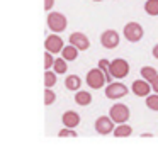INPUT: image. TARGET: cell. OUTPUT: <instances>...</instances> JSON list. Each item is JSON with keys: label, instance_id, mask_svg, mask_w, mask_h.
<instances>
[{"label": "cell", "instance_id": "obj_1", "mask_svg": "<svg viewBox=\"0 0 158 151\" xmlns=\"http://www.w3.org/2000/svg\"><path fill=\"white\" fill-rule=\"evenodd\" d=\"M85 82H87V85H89L90 88L99 90V88H102V87L107 83V78H106V75H104L102 70L97 66V68H92L89 73H87Z\"/></svg>", "mask_w": 158, "mask_h": 151}, {"label": "cell", "instance_id": "obj_2", "mask_svg": "<svg viewBox=\"0 0 158 151\" xmlns=\"http://www.w3.org/2000/svg\"><path fill=\"white\" fill-rule=\"evenodd\" d=\"M109 116L116 124H126L127 119H129V116H131V112H129V107L127 105L117 102V104H114V105L110 107Z\"/></svg>", "mask_w": 158, "mask_h": 151}, {"label": "cell", "instance_id": "obj_3", "mask_svg": "<svg viewBox=\"0 0 158 151\" xmlns=\"http://www.w3.org/2000/svg\"><path fill=\"white\" fill-rule=\"evenodd\" d=\"M66 24H68V21H66L65 14H61V12H51V14L48 15V27L51 29L55 34L65 31Z\"/></svg>", "mask_w": 158, "mask_h": 151}, {"label": "cell", "instance_id": "obj_4", "mask_svg": "<svg viewBox=\"0 0 158 151\" xmlns=\"http://www.w3.org/2000/svg\"><path fill=\"white\" fill-rule=\"evenodd\" d=\"M110 73L116 80H123L129 75V63L123 58H116L110 61Z\"/></svg>", "mask_w": 158, "mask_h": 151}, {"label": "cell", "instance_id": "obj_5", "mask_svg": "<svg viewBox=\"0 0 158 151\" xmlns=\"http://www.w3.org/2000/svg\"><path fill=\"white\" fill-rule=\"evenodd\" d=\"M94 127H95V133H99L100 136H107V134L114 133V129H116V122L110 119V116H100V117H97Z\"/></svg>", "mask_w": 158, "mask_h": 151}, {"label": "cell", "instance_id": "obj_6", "mask_svg": "<svg viewBox=\"0 0 158 151\" xmlns=\"http://www.w3.org/2000/svg\"><path fill=\"white\" fill-rule=\"evenodd\" d=\"M123 34L129 43H138V41H141L144 31H143V27H141V24H138V22H127V24L124 26Z\"/></svg>", "mask_w": 158, "mask_h": 151}, {"label": "cell", "instance_id": "obj_7", "mask_svg": "<svg viewBox=\"0 0 158 151\" xmlns=\"http://www.w3.org/2000/svg\"><path fill=\"white\" fill-rule=\"evenodd\" d=\"M129 93V88H127L124 83L121 82H112L106 87V97L107 99H112V100H117V99H123Z\"/></svg>", "mask_w": 158, "mask_h": 151}, {"label": "cell", "instance_id": "obj_8", "mask_svg": "<svg viewBox=\"0 0 158 151\" xmlns=\"http://www.w3.org/2000/svg\"><path fill=\"white\" fill-rule=\"evenodd\" d=\"M119 32L114 31V29H107V31H104L102 34H100V44L104 46L106 49H114L119 46Z\"/></svg>", "mask_w": 158, "mask_h": 151}, {"label": "cell", "instance_id": "obj_9", "mask_svg": "<svg viewBox=\"0 0 158 151\" xmlns=\"http://www.w3.org/2000/svg\"><path fill=\"white\" fill-rule=\"evenodd\" d=\"M44 48H46V51L56 55V53H61V51H63V48H65V43H63V39L60 38L58 34H55V32H53L51 36H48V38H46Z\"/></svg>", "mask_w": 158, "mask_h": 151}, {"label": "cell", "instance_id": "obj_10", "mask_svg": "<svg viewBox=\"0 0 158 151\" xmlns=\"http://www.w3.org/2000/svg\"><path fill=\"white\" fill-rule=\"evenodd\" d=\"M70 44H73L78 51H87L90 48V41L83 32H72L70 34Z\"/></svg>", "mask_w": 158, "mask_h": 151}, {"label": "cell", "instance_id": "obj_11", "mask_svg": "<svg viewBox=\"0 0 158 151\" xmlns=\"http://www.w3.org/2000/svg\"><path fill=\"white\" fill-rule=\"evenodd\" d=\"M151 83H148L146 80H134L133 85H131V90L136 97H148L150 95V88H151Z\"/></svg>", "mask_w": 158, "mask_h": 151}, {"label": "cell", "instance_id": "obj_12", "mask_svg": "<svg viewBox=\"0 0 158 151\" xmlns=\"http://www.w3.org/2000/svg\"><path fill=\"white\" fill-rule=\"evenodd\" d=\"M61 122L65 127H70V129H75L80 124V114L75 112V110H66L61 116Z\"/></svg>", "mask_w": 158, "mask_h": 151}, {"label": "cell", "instance_id": "obj_13", "mask_svg": "<svg viewBox=\"0 0 158 151\" xmlns=\"http://www.w3.org/2000/svg\"><path fill=\"white\" fill-rule=\"evenodd\" d=\"M65 87L66 90H72V92H78L80 87H82V78L78 75H68L65 80Z\"/></svg>", "mask_w": 158, "mask_h": 151}, {"label": "cell", "instance_id": "obj_14", "mask_svg": "<svg viewBox=\"0 0 158 151\" xmlns=\"http://www.w3.org/2000/svg\"><path fill=\"white\" fill-rule=\"evenodd\" d=\"M75 104L80 107L90 105V104H92V95H90L89 92H85V90H78V92L75 93Z\"/></svg>", "mask_w": 158, "mask_h": 151}, {"label": "cell", "instance_id": "obj_15", "mask_svg": "<svg viewBox=\"0 0 158 151\" xmlns=\"http://www.w3.org/2000/svg\"><path fill=\"white\" fill-rule=\"evenodd\" d=\"M112 134H114V137H129L133 134V127L129 124H117Z\"/></svg>", "mask_w": 158, "mask_h": 151}, {"label": "cell", "instance_id": "obj_16", "mask_svg": "<svg viewBox=\"0 0 158 151\" xmlns=\"http://www.w3.org/2000/svg\"><path fill=\"white\" fill-rule=\"evenodd\" d=\"M61 56L66 59V61H75V59L78 58V49H77L73 44H68V46H65V48H63Z\"/></svg>", "mask_w": 158, "mask_h": 151}, {"label": "cell", "instance_id": "obj_17", "mask_svg": "<svg viewBox=\"0 0 158 151\" xmlns=\"http://www.w3.org/2000/svg\"><path fill=\"white\" fill-rule=\"evenodd\" d=\"M97 66H99V68L104 71V75H106L107 85H109V83H112L114 82V76H112V73H110V61H109V59H100Z\"/></svg>", "mask_w": 158, "mask_h": 151}, {"label": "cell", "instance_id": "obj_18", "mask_svg": "<svg viewBox=\"0 0 158 151\" xmlns=\"http://www.w3.org/2000/svg\"><path fill=\"white\" fill-rule=\"evenodd\" d=\"M156 76H158V71L153 68V66H143V68H141V78L146 80V82L151 83Z\"/></svg>", "mask_w": 158, "mask_h": 151}, {"label": "cell", "instance_id": "obj_19", "mask_svg": "<svg viewBox=\"0 0 158 151\" xmlns=\"http://www.w3.org/2000/svg\"><path fill=\"white\" fill-rule=\"evenodd\" d=\"M66 59L63 58H56L55 59V65H53V71L56 73V75H63V73H66V68H68V65H66Z\"/></svg>", "mask_w": 158, "mask_h": 151}, {"label": "cell", "instance_id": "obj_20", "mask_svg": "<svg viewBox=\"0 0 158 151\" xmlns=\"http://www.w3.org/2000/svg\"><path fill=\"white\" fill-rule=\"evenodd\" d=\"M56 73L53 71V70H46L44 71V87L46 88H53V87L56 85Z\"/></svg>", "mask_w": 158, "mask_h": 151}, {"label": "cell", "instance_id": "obj_21", "mask_svg": "<svg viewBox=\"0 0 158 151\" xmlns=\"http://www.w3.org/2000/svg\"><path fill=\"white\" fill-rule=\"evenodd\" d=\"M144 12L148 15H158V0H146L144 2Z\"/></svg>", "mask_w": 158, "mask_h": 151}, {"label": "cell", "instance_id": "obj_22", "mask_svg": "<svg viewBox=\"0 0 158 151\" xmlns=\"http://www.w3.org/2000/svg\"><path fill=\"white\" fill-rule=\"evenodd\" d=\"M146 107L150 110H153V112H158V93L146 97Z\"/></svg>", "mask_w": 158, "mask_h": 151}, {"label": "cell", "instance_id": "obj_23", "mask_svg": "<svg viewBox=\"0 0 158 151\" xmlns=\"http://www.w3.org/2000/svg\"><path fill=\"white\" fill-rule=\"evenodd\" d=\"M55 100H56V93L51 88H46L44 90V105H51V104H55Z\"/></svg>", "mask_w": 158, "mask_h": 151}, {"label": "cell", "instance_id": "obj_24", "mask_svg": "<svg viewBox=\"0 0 158 151\" xmlns=\"http://www.w3.org/2000/svg\"><path fill=\"white\" fill-rule=\"evenodd\" d=\"M60 137H77L78 134H77L75 129H70V127H63V129H60L58 133Z\"/></svg>", "mask_w": 158, "mask_h": 151}, {"label": "cell", "instance_id": "obj_25", "mask_svg": "<svg viewBox=\"0 0 158 151\" xmlns=\"http://www.w3.org/2000/svg\"><path fill=\"white\" fill-rule=\"evenodd\" d=\"M53 65H55V58H53V53L46 51V53H44V68H46V70H49V68H53Z\"/></svg>", "mask_w": 158, "mask_h": 151}, {"label": "cell", "instance_id": "obj_26", "mask_svg": "<svg viewBox=\"0 0 158 151\" xmlns=\"http://www.w3.org/2000/svg\"><path fill=\"white\" fill-rule=\"evenodd\" d=\"M53 4H55V0H44V10H51L53 9Z\"/></svg>", "mask_w": 158, "mask_h": 151}, {"label": "cell", "instance_id": "obj_27", "mask_svg": "<svg viewBox=\"0 0 158 151\" xmlns=\"http://www.w3.org/2000/svg\"><path fill=\"white\" fill-rule=\"evenodd\" d=\"M151 90H153L155 93H158V76L153 80V82H151Z\"/></svg>", "mask_w": 158, "mask_h": 151}, {"label": "cell", "instance_id": "obj_28", "mask_svg": "<svg viewBox=\"0 0 158 151\" xmlns=\"http://www.w3.org/2000/svg\"><path fill=\"white\" fill-rule=\"evenodd\" d=\"M151 55H153L155 58L158 59V44H155V46H153V51H151Z\"/></svg>", "mask_w": 158, "mask_h": 151}, {"label": "cell", "instance_id": "obj_29", "mask_svg": "<svg viewBox=\"0 0 158 151\" xmlns=\"http://www.w3.org/2000/svg\"><path fill=\"white\" fill-rule=\"evenodd\" d=\"M151 136H153L151 133H143V134H141V137H151Z\"/></svg>", "mask_w": 158, "mask_h": 151}, {"label": "cell", "instance_id": "obj_30", "mask_svg": "<svg viewBox=\"0 0 158 151\" xmlns=\"http://www.w3.org/2000/svg\"><path fill=\"white\" fill-rule=\"evenodd\" d=\"M94 2H102V0H94Z\"/></svg>", "mask_w": 158, "mask_h": 151}]
</instances>
